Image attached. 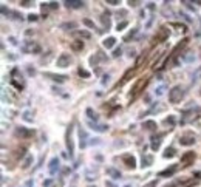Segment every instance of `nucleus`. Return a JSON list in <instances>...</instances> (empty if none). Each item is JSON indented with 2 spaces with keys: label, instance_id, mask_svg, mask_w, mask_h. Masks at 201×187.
Instances as JSON below:
<instances>
[{
  "label": "nucleus",
  "instance_id": "obj_13",
  "mask_svg": "<svg viewBox=\"0 0 201 187\" xmlns=\"http://www.w3.org/2000/svg\"><path fill=\"white\" fill-rule=\"evenodd\" d=\"M177 166H172L170 169H167V170H163L161 173H159V176H170V175H173L175 172H177Z\"/></svg>",
  "mask_w": 201,
  "mask_h": 187
},
{
  "label": "nucleus",
  "instance_id": "obj_39",
  "mask_svg": "<svg viewBox=\"0 0 201 187\" xmlns=\"http://www.w3.org/2000/svg\"><path fill=\"white\" fill-rule=\"evenodd\" d=\"M9 40H11V43H13V45H16V43H17V42H16V39H14V37H11V39H9Z\"/></svg>",
  "mask_w": 201,
  "mask_h": 187
},
{
  "label": "nucleus",
  "instance_id": "obj_10",
  "mask_svg": "<svg viewBox=\"0 0 201 187\" xmlns=\"http://www.w3.org/2000/svg\"><path fill=\"white\" fill-rule=\"evenodd\" d=\"M59 169V159L53 158L51 162H49V173H56V170Z\"/></svg>",
  "mask_w": 201,
  "mask_h": 187
},
{
  "label": "nucleus",
  "instance_id": "obj_26",
  "mask_svg": "<svg viewBox=\"0 0 201 187\" xmlns=\"http://www.w3.org/2000/svg\"><path fill=\"white\" fill-rule=\"evenodd\" d=\"M79 76H84V77H90V73H88V71H85V70H82V68H79Z\"/></svg>",
  "mask_w": 201,
  "mask_h": 187
},
{
  "label": "nucleus",
  "instance_id": "obj_7",
  "mask_svg": "<svg viewBox=\"0 0 201 187\" xmlns=\"http://www.w3.org/2000/svg\"><path fill=\"white\" fill-rule=\"evenodd\" d=\"M45 76L46 77H51L53 81H56V82H65L67 81V76H62V74H53V73H45Z\"/></svg>",
  "mask_w": 201,
  "mask_h": 187
},
{
  "label": "nucleus",
  "instance_id": "obj_40",
  "mask_svg": "<svg viewBox=\"0 0 201 187\" xmlns=\"http://www.w3.org/2000/svg\"><path fill=\"white\" fill-rule=\"evenodd\" d=\"M125 187H130V185H125Z\"/></svg>",
  "mask_w": 201,
  "mask_h": 187
},
{
  "label": "nucleus",
  "instance_id": "obj_35",
  "mask_svg": "<svg viewBox=\"0 0 201 187\" xmlns=\"http://www.w3.org/2000/svg\"><path fill=\"white\" fill-rule=\"evenodd\" d=\"M107 3H110V5H118L119 2H118V0H108V2Z\"/></svg>",
  "mask_w": 201,
  "mask_h": 187
},
{
  "label": "nucleus",
  "instance_id": "obj_21",
  "mask_svg": "<svg viewBox=\"0 0 201 187\" xmlns=\"http://www.w3.org/2000/svg\"><path fill=\"white\" fill-rule=\"evenodd\" d=\"M175 156V149H166V152H164V158H173Z\"/></svg>",
  "mask_w": 201,
  "mask_h": 187
},
{
  "label": "nucleus",
  "instance_id": "obj_1",
  "mask_svg": "<svg viewBox=\"0 0 201 187\" xmlns=\"http://www.w3.org/2000/svg\"><path fill=\"white\" fill-rule=\"evenodd\" d=\"M183 96H184L183 88H181V87H173V88L170 90V93H169V101H170L172 104H177V102H180V101L183 99Z\"/></svg>",
  "mask_w": 201,
  "mask_h": 187
},
{
  "label": "nucleus",
  "instance_id": "obj_34",
  "mask_svg": "<svg viewBox=\"0 0 201 187\" xmlns=\"http://www.w3.org/2000/svg\"><path fill=\"white\" fill-rule=\"evenodd\" d=\"M105 187H116V185H115L111 181H107V182H105Z\"/></svg>",
  "mask_w": 201,
  "mask_h": 187
},
{
  "label": "nucleus",
  "instance_id": "obj_23",
  "mask_svg": "<svg viewBox=\"0 0 201 187\" xmlns=\"http://www.w3.org/2000/svg\"><path fill=\"white\" fill-rule=\"evenodd\" d=\"M60 28L64 30V28H76V23H64V25H60Z\"/></svg>",
  "mask_w": 201,
  "mask_h": 187
},
{
  "label": "nucleus",
  "instance_id": "obj_15",
  "mask_svg": "<svg viewBox=\"0 0 201 187\" xmlns=\"http://www.w3.org/2000/svg\"><path fill=\"white\" fill-rule=\"evenodd\" d=\"M88 125L96 131H105L107 130V125H99V124H93V122H88Z\"/></svg>",
  "mask_w": 201,
  "mask_h": 187
},
{
  "label": "nucleus",
  "instance_id": "obj_30",
  "mask_svg": "<svg viewBox=\"0 0 201 187\" xmlns=\"http://www.w3.org/2000/svg\"><path fill=\"white\" fill-rule=\"evenodd\" d=\"M163 93H164V87H159V88L155 90V95H156V96H161Z\"/></svg>",
  "mask_w": 201,
  "mask_h": 187
},
{
  "label": "nucleus",
  "instance_id": "obj_2",
  "mask_svg": "<svg viewBox=\"0 0 201 187\" xmlns=\"http://www.w3.org/2000/svg\"><path fill=\"white\" fill-rule=\"evenodd\" d=\"M70 62H71V56L67 54V53H64V54H60V56L57 57V67H60V68L68 67Z\"/></svg>",
  "mask_w": 201,
  "mask_h": 187
},
{
  "label": "nucleus",
  "instance_id": "obj_3",
  "mask_svg": "<svg viewBox=\"0 0 201 187\" xmlns=\"http://www.w3.org/2000/svg\"><path fill=\"white\" fill-rule=\"evenodd\" d=\"M71 133H73V128L70 127V130H68V133H67V149H68V152H70V156H73V153H74V146H73Z\"/></svg>",
  "mask_w": 201,
  "mask_h": 187
},
{
  "label": "nucleus",
  "instance_id": "obj_31",
  "mask_svg": "<svg viewBox=\"0 0 201 187\" xmlns=\"http://www.w3.org/2000/svg\"><path fill=\"white\" fill-rule=\"evenodd\" d=\"M79 36H82V37L88 39V37H90V33H87V31H79Z\"/></svg>",
  "mask_w": 201,
  "mask_h": 187
},
{
  "label": "nucleus",
  "instance_id": "obj_12",
  "mask_svg": "<svg viewBox=\"0 0 201 187\" xmlns=\"http://www.w3.org/2000/svg\"><path fill=\"white\" fill-rule=\"evenodd\" d=\"M34 131L33 130H27V128H23V127H20L19 130H17V135L19 136H23V138H28V136H31Z\"/></svg>",
  "mask_w": 201,
  "mask_h": 187
},
{
  "label": "nucleus",
  "instance_id": "obj_28",
  "mask_svg": "<svg viewBox=\"0 0 201 187\" xmlns=\"http://www.w3.org/2000/svg\"><path fill=\"white\" fill-rule=\"evenodd\" d=\"M23 119H25V121H33V118L30 116V111H25V113H23Z\"/></svg>",
  "mask_w": 201,
  "mask_h": 187
},
{
  "label": "nucleus",
  "instance_id": "obj_27",
  "mask_svg": "<svg viewBox=\"0 0 201 187\" xmlns=\"http://www.w3.org/2000/svg\"><path fill=\"white\" fill-rule=\"evenodd\" d=\"M129 25V22H121V23H118V31H121L122 28H125Z\"/></svg>",
  "mask_w": 201,
  "mask_h": 187
},
{
  "label": "nucleus",
  "instance_id": "obj_25",
  "mask_svg": "<svg viewBox=\"0 0 201 187\" xmlns=\"http://www.w3.org/2000/svg\"><path fill=\"white\" fill-rule=\"evenodd\" d=\"M164 124H166V125H170V127H173V124H175V119H173L172 116H170L169 119H166V121H164Z\"/></svg>",
  "mask_w": 201,
  "mask_h": 187
},
{
  "label": "nucleus",
  "instance_id": "obj_29",
  "mask_svg": "<svg viewBox=\"0 0 201 187\" xmlns=\"http://www.w3.org/2000/svg\"><path fill=\"white\" fill-rule=\"evenodd\" d=\"M84 23H85L87 27H90V28H94V23L91 20H88V19H84Z\"/></svg>",
  "mask_w": 201,
  "mask_h": 187
},
{
  "label": "nucleus",
  "instance_id": "obj_37",
  "mask_svg": "<svg viewBox=\"0 0 201 187\" xmlns=\"http://www.w3.org/2000/svg\"><path fill=\"white\" fill-rule=\"evenodd\" d=\"M22 5H23V6H30V5H31V2H22Z\"/></svg>",
  "mask_w": 201,
  "mask_h": 187
},
{
  "label": "nucleus",
  "instance_id": "obj_22",
  "mask_svg": "<svg viewBox=\"0 0 201 187\" xmlns=\"http://www.w3.org/2000/svg\"><path fill=\"white\" fill-rule=\"evenodd\" d=\"M31 161H33V158H31V156H28L27 159H25V162H23V166H22V167H23V169H28V167H30V164H31Z\"/></svg>",
  "mask_w": 201,
  "mask_h": 187
},
{
  "label": "nucleus",
  "instance_id": "obj_18",
  "mask_svg": "<svg viewBox=\"0 0 201 187\" xmlns=\"http://www.w3.org/2000/svg\"><path fill=\"white\" fill-rule=\"evenodd\" d=\"M107 173L111 176V178H121V173L118 172V170H115L113 167H110V169H107Z\"/></svg>",
  "mask_w": 201,
  "mask_h": 187
},
{
  "label": "nucleus",
  "instance_id": "obj_17",
  "mask_svg": "<svg viewBox=\"0 0 201 187\" xmlns=\"http://www.w3.org/2000/svg\"><path fill=\"white\" fill-rule=\"evenodd\" d=\"M152 161H153L152 156H142V167H148L152 164Z\"/></svg>",
  "mask_w": 201,
  "mask_h": 187
},
{
  "label": "nucleus",
  "instance_id": "obj_9",
  "mask_svg": "<svg viewBox=\"0 0 201 187\" xmlns=\"http://www.w3.org/2000/svg\"><path fill=\"white\" fill-rule=\"evenodd\" d=\"M193 158H195V153L193 152H187L186 155L181 156V162H183V164H189L190 161H193Z\"/></svg>",
  "mask_w": 201,
  "mask_h": 187
},
{
  "label": "nucleus",
  "instance_id": "obj_24",
  "mask_svg": "<svg viewBox=\"0 0 201 187\" xmlns=\"http://www.w3.org/2000/svg\"><path fill=\"white\" fill-rule=\"evenodd\" d=\"M87 114L90 116V118H91V119H94V121H97V116H96V114L93 113V110H91V108H88V110H87Z\"/></svg>",
  "mask_w": 201,
  "mask_h": 187
},
{
  "label": "nucleus",
  "instance_id": "obj_33",
  "mask_svg": "<svg viewBox=\"0 0 201 187\" xmlns=\"http://www.w3.org/2000/svg\"><path fill=\"white\" fill-rule=\"evenodd\" d=\"M28 19H30L31 22H36V20H37V16H36V14H30V16H28Z\"/></svg>",
  "mask_w": 201,
  "mask_h": 187
},
{
  "label": "nucleus",
  "instance_id": "obj_38",
  "mask_svg": "<svg viewBox=\"0 0 201 187\" xmlns=\"http://www.w3.org/2000/svg\"><path fill=\"white\" fill-rule=\"evenodd\" d=\"M49 184H51V181L48 179V181H45V182H43V187H46V185H49Z\"/></svg>",
  "mask_w": 201,
  "mask_h": 187
},
{
  "label": "nucleus",
  "instance_id": "obj_14",
  "mask_svg": "<svg viewBox=\"0 0 201 187\" xmlns=\"http://www.w3.org/2000/svg\"><path fill=\"white\" fill-rule=\"evenodd\" d=\"M115 43H116V39H115V37H108V39L104 40V46H105V48H113Z\"/></svg>",
  "mask_w": 201,
  "mask_h": 187
},
{
  "label": "nucleus",
  "instance_id": "obj_19",
  "mask_svg": "<svg viewBox=\"0 0 201 187\" xmlns=\"http://www.w3.org/2000/svg\"><path fill=\"white\" fill-rule=\"evenodd\" d=\"M144 128H147V130H155V128H156V122L147 121V122H144Z\"/></svg>",
  "mask_w": 201,
  "mask_h": 187
},
{
  "label": "nucleus",
  "instance_id": "obj_5",
  "mask_svg": "<svg viewBox=\"0 0 201 187\" xmlns=\"http://www.w3.org/2000/svg\"><path fill=\"white\" fill-rule=\"evenodd\" d=\"M122 159H124V162L127 164V167H130V169H135V166H136V161H135V158L133 156H130V155H124L122 156Z\"/></svg>",
  "mask_w": 201,
  "mask_h": 187
},
{
  "label": "nucleus",
  "instance_id": "obj_32",
  "mask_svg": "<svg viewBox=\"0 0 201 187\" xmlns=\"http://www.w3.org/2000/svg\"><path fill=\"white\" fill-rule=\"evenodd\" d=\"M48 8H51V9H56V8H57V3H56V2H51V3H48Z\"/></svg>",
  "mask_w": 201,
  "mask_h": 187
},
{
  "label": "nucleus",
  "instance_id": "obj_20",
  "mask_svg": "<svg viewBox=\"0 0 201 187\" xmlns=\"http://www.w3.org/2000/svg\"><path fill=\"white\" fill-rule=\"evenodd\" d=\"M71 48H73L74 51H79V50L84 48V43H82V42H74V43H71Z\"/></svg>",
  "mask_w": 201,
  "mask_h": 187
},
{
  "label": "nucleus",
  "instance_id": "obj_8",
  "mask_svg": "<svg viewBox=\"0 0 201 187\" xmlns=\"http://www.w3.org/2000/svg\"><path fill=\"white\" fill-rule=\"evenodd\" d=\"M180 142H181L183 146H192V144L195 142V138H193V136H181V138H180Z\"/></svg>",
  "mask_w": 201,
  "mask_h": 187
},
{
  "label": "nucleus",
  "instance_id": "obj_4",
  "mask_svg": "<svg viewBox=\"0 0 201 187\" xmlns=\"http://www.w3.org/2000/svg\"><path fill=\"white\" fill-rule=\"evenodd\" d=\"M25 53H28V51H40V46L39 45H36V43H33V42H28L27 45H23V48H22Z\"/></svg>",
  "mask_w": 201,
  "mask_h": 187
},
{
  "label": "nucleus",
  "instance_id": "obj_16",
  "mask_svg": "<svg viewBox=\"0 0 201 187\" xmlns=\"http://www.w3.org/2000/svg\"><path fill=\"white\" fill-rule=\"evenodd\" d=\"M167 36H169V30H167V28H161V30H159V34L156 36V39H158V40H164Z\"/></svg>",
  "mask_w": 201,
  "mask_h": 187
},
{
  "label": "nucleus",
  "instance_id": "obj_11",
  "mask_svg": "<svg viewBox=\"0 0 201 187\" xmlns=\"http://www.w3.org/2000/svg\"><path fill=\"white\" fill-rule=\"evenodd\" d=\"M65 5L68 8H81V6H84V2H81V0H71V2H65Z\"/></svg>",
  "mask_w": 201,
  "mask_h": 187
},
{
  "label": "nucleus",
  "instance_id": "obj_6",
  "mask_svg": "<svg viewBox=\"0 0 201 187\" xmlns=\"http://www.w3.org/2000/svg\"><path fill=\"white\" fill-rule=\"evenodd\" d=\"M163 136H164V135H163V133H159L158 136H153V138H152V144H150V146H152V149H153V150H158V149H159V144H161Z\"/></svg>",
  "mask_w": 201,
  "mask_h": 187
},
{
  "label": "nucleus",
  "instance_id": "obj_36",
  "mask_svg": "<svg viewBox=\"0 0 201 187\" xmlns=\"http://www.w3.org/2000/svg\"><path fill=\"white\" fill-rule=\"evenodd\" d=\"M119 54H121V48H119V50H115V53H113V56H115V57H118Z\"/></svg>",
  "mask_w": 201,
  "mask_h": 187
}]
</instances>
